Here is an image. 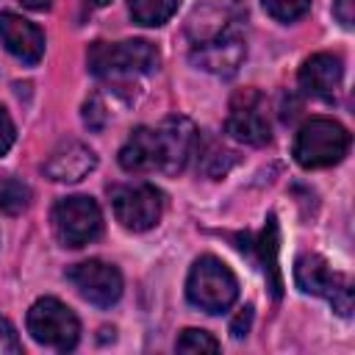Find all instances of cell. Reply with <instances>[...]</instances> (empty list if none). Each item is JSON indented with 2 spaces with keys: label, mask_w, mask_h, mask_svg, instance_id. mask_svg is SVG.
<instances>
[{
  "label": "cell",
  "mask_w": 355,
  "mask_h": 355,
  "mask_svg": "<svg viewBox=\"0 0 355 355\" xmlns=\"http://www.w3.org/2000/svg\"><path fill=\"white\" fill-rule=\"evenodd\" d=\"M186 297L194 308H200L205 313H222L236 302L239 280L227 263H222L214 255H202L194 261V266L189 272Z\"/></svg>",
  "instance_id": "obj_1"
},
{
  "label": "cell",
  "mask_w": 355,
  "mask_h": 355,
  "mask_svg": "<svg viewBox=\"0 0 355 355\" xmlns=\"http://www.w3.org/2000/svg\"><path fill=\"white\" fill-rule=\"evenodd\" d=\"M89 69L100 78H133L158 69V50L147 39H128L119 44L94 42L86 53Z\"/></svg>",
  "instance_id": "obj_2"
},
{
  "label": "cell",
  "mask_w": 355,
  "mask_h": 355,
  "mask_svg": "<svg viewBox=\"0 0 355 355\" xmlns=\"http://www.w3.org/2000/svg\"><path fill=\"white\" fill-rule=\"evenodd\" d=\"M349 150V133L344 125L313 116L308 119L294 139V158L305 169H322L338 164Z\"/></svg>",
  "instance_id": "obj_3"
},
{
  "label": "cell",
  "mask_w": 355,
  "mask_h": 355,
  "mask_svg": "<svg viewBox=\"0 0 355 355\" xmlns=\"http://www.w3.org/2000/svg\"><path fill=\"white\" fill-rule=\"evenodd\" d=\"M28 333L39 344L53 347L58 352H67V349H72L78 344L80 322H78V316L61 300L42 297L28 311Z\"/></svg>",
  "instance_id": "obj_4"
},
{
  "label": "cell",
  "mask_w": 355,
  "mask_h": 355,
  "mask_svg": "<svg viewBox=\"0 0 355 355\" xmlns=\"http://www.w3.org/2000/svg\"><path fill=\"white\" fill-rule=\"evenodd\" d=\"M294 280L305 294H316V297L330 300V305L338 316H349V311H352V286L344 275L333 272L330 263L322 255H313V252L300 255L297 263H294Z\"/></svg>",
  "instance_id": "obj_5"
},
{
  "label": "cell",
  "mask_w": 355,
  "mask_h": 355,
  "mask_svg": "<svg viewBox=\"0 0 355 355\" xmlns=\"http://www.w3.org/2000/svg\"><path fill=\"white\" fill-rule=\"evenodd\" d=\"M53 230L64 247H83L94 241L103 230L100 205L86 194L58 200L53 205Z\"/></svg>",
  "instance_id": "obj_6"
},
{
  "label": "cell",
  "mask_w": 355,
  "mask_h": 355,
  "mask_svg": "<svg viewBox=\"0 0 355 355\" xmlns=\"http://www.w3.org/2000/svg\"><path fill=\"white\" fill-rule=\"evenodd\" d=\"M111 205H114L116 222L133 233H144V230L155 227L161 219V211H164L161 191L150 183L114 186L111 189Z\"/></svg>",
  "instance_id": "obj_7"
},
{
  "label": "cell",
  "mask_w": 355,
  "mask_h": 355,
  "mask_svg": "<svg viewBox=\"0 0 355 355\" xmlns=\"http://www.w3.org/2000/svg\"><path fill=\"white\" fill-rule=\"evenodd\" d=\"M225 130L230 139L241 144L261 147L272 139L269 116H266V100L258 89H241L230 100V114L225 119Z\"/></svg>",
  "instance_id": "obj_8"
},
{
  "label": "cell",
  "mask_w": 355,
  "mask_h": 355,
  "mask_svg": "<svg viewBox=\"0 0 355 355\" xmlns=\"http://www.w3.org/2000/svg\"><path fill=\"white\" fill-rule=\"evenodd\" d=\"M247 55L244 36L233 28H216L211 36L194 44L191 64L211 75H233Z\"/></svg>",
  "instance_id": "obj_9"
},
{
  "label": "cell",
  "mask_w": 355,
  "mask_h": 355,
  "mask_svg": "<svg viewBox=\"0 0 355 355\" xmlns=\"http://www.w3.org/2000/svg\"><path fill=\"white\" fill-rule=\"evenodd\" d=\"M67 280L75 286V291L97 305V308H108L122 297V275L116 266L105 263V261H83L67 269Z\"/></svg>",
  "instance_id": "obj_10"
},
{
  "label": "cell",
  "mask_w": 355,
  "mask_h": 355,
  "mask_svg": "<svg viewBox=\"0 0 355 355\" xmlns=\"http://www.w3.org/2000/svg\"><path fill=\"white\" fill-rule=\"evenodd\" d=\"M158 147H161V172L178 175L186 169L189 158L197 147V128L186 116H169L158 128Z\"/></svg>",
  "instance_id": "obj_11"
},
{
  "label": "cell",
  "mask_w": 355,
  "mask_h": 355,
  "mask_svg": "<svg viewBox=\"0 0 355 355\" xmlns=\"http://www.w3.org/2000/svg\"><path fill=\"white\" fill-rule=\"evenodd\" d=\"M97 166V155L83 141H61L44 161V175L55 183H78Z\"/></svg>",
  "instance_id": "obj_12"
},
{
  "label": "cell",
  "mask_w": 355,
  "mask_h": 355,
  "mask_svg": "<svg viewBox=\"0 0 355 355\" xmlns=\"http://www.w3.org/2000/svg\"><path fill=\"white\" fill-rule=\"evenodd\" d=\"M0 44L22 64H39L44 55V33L11 11L0 14Z\"/></svg>",
  "instance_id": "obj_13"
},
{
  "label": "cell",
  "mask_w": 355,
  "mask_h": 355,
  "mask_svg": "<svg viewBox=\"0 0 355 355\" xmlns=\"http://www.w3.org/2000/svg\"><path fill=\"white\" fill-rule=\"evenodd\" d=\"M341 78H344V67H341V58L333 53H316L300 69L302 92L316 100H324V103L336 100V94L341 89Z\"/></svg>",
  "instance_id": "obj_14"
},
{
  "label": "cell",
  "mask_w": 355,
  "mask_h": 355,
  "mask_svg": "<svg viewBox=\"0 0 355 355\" xmlns=\"http://www.w3.org/2000/svg\"><path fill=\"white\" fill-rule=\"evenodd\" d=\"M119 166L125 172H161V147L155 128H136L119 150Z\"/></svg>",
  "instance_id": "obj_15"
},
{
  "label": "cell",
  "mask_w": 355,
  "mask_h": 355,
  "mask_svg": "<svg viewBox=\"0 0 355 355\" xmlns=\"http://www.w3.org/2000/svg\"><path fill=\"white\" fill-rule=\"evenodd\" d=\"M178 6H180V0H128L133 22L147 25V28L164 25L178 11Z\"/></svg>",
  "instance_id": "obj_16"
},
{
  "label": "cell",
  "mask_w": 355,
  "mask_h": 355,
  "mask_svg": "<svg viewBox=\"0 0 355 355\" xmlns=\"http://www.w3.org/2000/svg\"><path fill=\"white\" fill-rule=\"evenodd\" d=\"M258 252H261V263H263V272L272 283V291L275 297H280V272H277V225H275V216L266 219V227L261 230V239H258Z\"/></svg>",
  "instance_id": "obj_17"
},
{
  "label": "cell",
  "mask_w": 355,
  "mask_h": 355,
  "mask_svg": "<svg viewBox=\"0 0 355 355\" xmlns=\"http://www.w3.org/2000/svg\"><path fill=\"white\" fill-rule=\"evenodd\" d=\"M28 202H31V189L22 180L8 178V180L0 183V211L3 214L17 216V214H22L28 208Z\"/></svg>",
  "instance_id": "obj_18"
},
{
  "label": "cell",
  "mask_w": 355,
  "mask_h": 355,
  "mask_svg": "<svg viewBox=\"0 0 355 355\" xmlns=\"http://www.w3.org/2000/svg\"><path fill=\"white\" fill-rule=\"evenodd\" d=\"M233 161H236V155H233L227 147L216 144V141H211V144L200 153V169H202L208 178H222V175H227V169L233 166Z\"/></svg>",
  "instance_id": "obj_19"
},
{
  "label": "cell",
  "mask_w": 355,
  "mask_h": 355,
  "mask_svg": "<svg viewBox=\"0 0 355 355\" xmlns=\"http://www.w3.org/2000/svg\"><path fill=\"white\" fill-rule=\"evenodd\" d=\"M178 352H216L219 349V341L205 333V330H197V327H189L178 336V344H175Z\"/></svg>",
  "instance_id": "obj_20"
},
{
  "label": "cell",
  "mask_w": 355,
  "mask_h": 355,
  "mask_svg": "<svg viewBox=\"0 0 355 355\" xmlns=\"http://www.w3.org/2000/svg\"><path fill=\"white\" fill-rule=\"evenodd\" d=\"M266 14L275 17L277 22H294L300 19L302 14H308L311 8V0H261Z\"/></svg>",
  "instance_id": "obj_21"
},
{
  "label": "cell",
  "mask_w": 355,
  "mask_h": 355,
  "mask_svg": "<svg viewBox=\"0 0 355 355\" xmlns=\"http://www.w3.org/2000/svg\"><path fill=\"white\" fill-rule=\"evenodd\" d=\"M83 122L89 130H103L105 122H108V114H105V105L97 94H92L86 103H83Z\"/></svg>",
  "instance_id": "obj_22"
},
{
  "label": "cell",
  "mask_w": 355,
  "mask_h": 355,
  "mask_svg": "<svg viewBox=\"0 0 355 355\" xmlns=\"http://www.w3.org/2000/svg\"><path fill=\"white\" fill-rule=\"evenodd\" d=\"M22 349L19 338H17V330L11 327L8 319H0V355H17Z\"/></svg>",
  "instance_id": "obj_23"
},
{
  "label": "cell",
  "mask_w": 355,
  "mask_h": 355,
  "mask_svg": "<svg viewBox=\"0 0 355 355\" xmlns=\"http://www.w3.org/2000/svg\"><path fill=\"white\" fill-rule=\"evenodd\" d=\"M14 139H17V130H14V122H11V116L0 108V155H6L8 150H11V144H14Z\"/></svg>",
  "instance_id": "obj_24"
},
{
  "label": "cell",
  "mask_w": 355,
  "mask_h": 355,
  "mask_svg": "<svg viewBox=\"0 0 355 355\" xmlns=\"http://www.w3.org/2000/svg\"><path fill=\"white\" fill-rule=\"evenodd\" d=\"M250 322H252V305H247V308L230 322V333H233V338H244L247 330H250Z\"/></svg>",
  "instance_id": "obj_25"
},
{
  "label": "cell",
  "mask_w": 355,
  "mask_h": 355,
  "mask_svg": "<svg viewBox=\"0 0 355 355\" xmlns=\"http://www.w3.org/2000/svg\"><path fill=\"white\" fill-rule=\"evenodd\" d=\"M333 14H336V19H338L344 28H352V19H355V14H352V0H336Z\"/></svg>",
  "instance_id": "obj_26"
},
{
  "label": "cell",
  "mask_w": 355,
  "mask_h": 355,
  "mask_svg": "<svg viewBox=\"0 0 355 355\" xmlns=\"http://www.w3.org/2000/svg\"><path fill=\"white\" fill-rule=\"evenodd\" d=\"M19 3H22V6H28V8H33V11H44L53 0H19Z\"/></svg>",
  "instance_id": "obj_27"
},
{
  "label": "cell",
  "mask_w": 355,
  "mask_h": 355,
  "mask_svg": "<svg viewBox=\"0 0 355 355\" xmlns=\"http://www.w3.org/2000/svg\"><path fill=\"white\" fill-rule=\"evenodd\" d=\"M86 3H89V6H108L111 0H86Z\"/></svg>",
  "instance_id": "obj_28"
}]
</instances>
